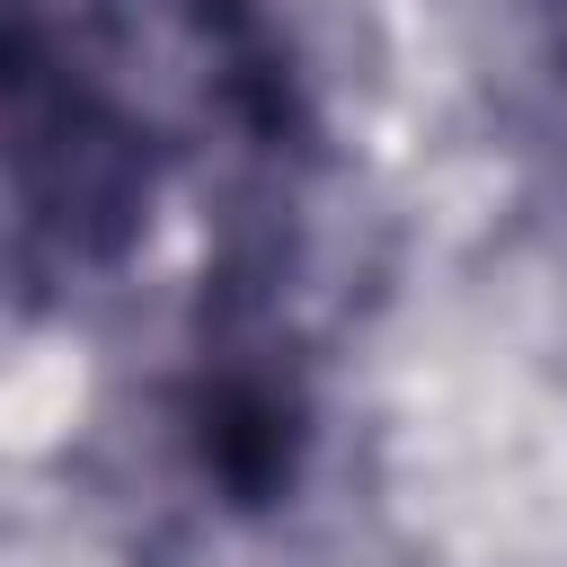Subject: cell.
<instances>
[{"label":"cell","instance_id":"7a4b0ae2","mask_svg":"<svg viewBox=\"0 0 567 567\" xmlns=\"http://www.w3.org/2000/svg\"><path fill=\"white\" fill-rule=\"evenodd\" d=\"M301 381L275 346H221L195 390V461L230 505H275L301 470Z\"/></svg>","mask_w":567,"mask_h":567},{"label":"cell","instance_id":"6da1fadb","mask_svg":"<svg viewBox=\"0 0 567 567\" xmlns=\"http://www.w3.org/2000/svg\"><path fill=\"white\" fill-rule=\"evenodd\" d=\"M9 168H18L27 230L53 239L62 257H115L142 230L151 204L142 133L89 80L53 71L27 18L9 35Z\"/></svg>","mask_w":567,"mask_h":567}]
</instances>
